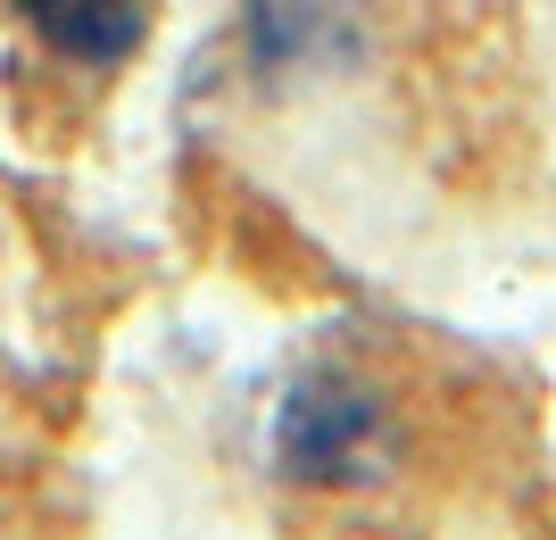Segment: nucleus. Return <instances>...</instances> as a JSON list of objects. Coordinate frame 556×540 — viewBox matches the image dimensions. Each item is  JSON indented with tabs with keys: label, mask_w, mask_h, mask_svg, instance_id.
<instances>
[{
	"label": "nucleus",
	"mask_w": 556,
	"mask_h": 540,
	"mask_svg": "<svg viewBox=\"0 0 556 540\" xmlns=\"http://www.w3.org/2000/svg\"><path fill=\"white\" fill-rule=\"evenodd\" d=\"M399 449L407 432L391 391L349 357H316L275 400V474L300 491H374L399 466Z\"/></svg>",
	"instance_id": "f257e3e1"
},
{
	"label": "nucleus",
	"mask_w": 556,
	"mask_h": 540,
	"mask_svg": "<svg viewBox=\"0 0 556 540\" xmlns=\"http://www.w3.org/2000/svg\"><path fill=\"white\" fill-rule=\"evenodd\" d=\"M366 50V0H241V59L257 84L332 75Z\"/></svg>",
	"instance_id": "f03ea898"
},
{
	"label": "nucleus",
	"mask_w": 556,
	"mask_h": 540,
	"mask_svg": "<svg viewBox=\"0 0 556 540\" xmlns=\"http://www.w3.org/2000/svg\"><path fill=\"white\" fill-rule=\"evenodd\" d=\"M17 17L67 67H125L150 34V0H17Z\"/></svg>",
	"instance_id": "7ed1b4c3"
}]
</instances>
